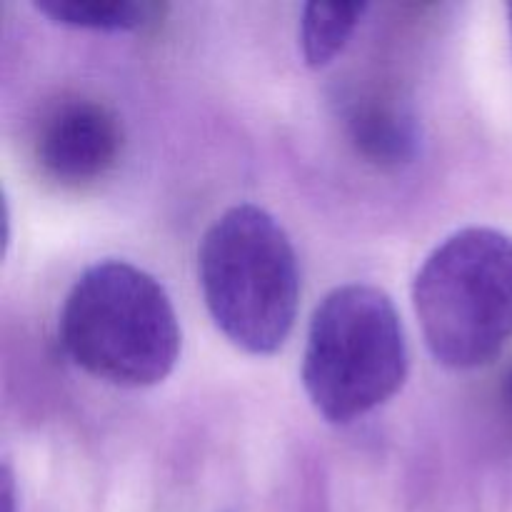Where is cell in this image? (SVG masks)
<instances>
[{
  "label": "cell",
  "mask_w": 512,
  "mask_h": 512,
  "mask_svg": "<svg viewBox=\"0 0 512 512\" xmlns=\"http://www.w3.org/2000/svg\"><path fill=\"white\" fill-rule=\"evenodd\" d=\"M58 333L78 368L118 388L163 383L183 345L170 295L125 260H100L80 273L60 310Z\"/></svg>",
  "instance_id": "6da1fadb"
},
{
  "label": "cell",
  "mask_w": 512,
  "mask_h": 512,
  "mask_svg": "<svg viewBox=\"0 0 512 512\" xmlns=\"http://www.w3.org/2000/svg\"><path fill=\"white\" fill-rule=\"evenodd\" d=\"M198 278L220 333L250 355H273L293 333L300 303L298 255L260 205L225 210L198 248Z\"/></svg>",
  "instance_id": "7a4b0ae2"
},
{
  "label": "cell",
  "mask_w": 512,
  "mask_h": 512,
  "mask_svg": "<svg viewBox=\"0 0 512 512\" xmlns=\"http://www.w3.org/2000/svg\"><path fill=\"white\" fill-rule=\"evenodd\" d=\"M410 353L393 298L368 283L330 290L310 318L303 388L328 423L348 425L388 403L408 378Z\"/></svg>",
  "instance_id": "3957f363"
},
{
  "label": "cell",
  "mask_w": 512,
  "mask_h": 512,
  "mask_svg": "<svg viewBox=\"0 0 512 512\" xmlns=\"http://www.w3.org/2000/svg\"><path fill=\"white\" fill-rule=\"evenodd\" d=\"M425 345L440 365L473 370L512 340V238L463 228L425 258L413 283Z\"/></svg>",
  "instance_id": "277c9868"
},
{
  "label": "cell",
  "mask_w": 512,
  "mask_h": 512,
  "mask_svg": "<svg viewBox=\"0 0 512 512\" xmlns=\"http://www.w3.org/2000/svg\"><path fill=\"white\" fill-rule=\"evenodd\" d=\"M123 128L110 108L75 98L55 105L40 123L35 160L48 178L85 185L103 178L120 158Z\"/></svg>",
  "instance_id": "5b68a950"
},
{
  "label": "cell",
  "mask_w": 512,
  "mask_h": 512,
  "mask_svg": "<svg viewBox=\"0 0 512 512\" xmlns=\"http://www.w3.org/2000/svg\"><path fill=\"white\" fill-rule=\"evenodd\" d=\"M350 140L363 158L383 168L410 163L418 153V125L408 110L385 100H363L348 115Z\"/></svg>",
  "instance_id": "8992f818"
},
{
  "label": "cell",
  "mask_w": 512,
  "mask_h": 512,
  "mask_svg": "<svg viewBox=\"0 0 512 512\" xmlns=\"http://www.w3.org/2000/svg\"><path fill=\"white\" fill-rule=\"evenodd\" d=\"M368 3H305L300 15V53L308 68H325L348 45Z\"/></svg>",
  "instance_id": "52a82bcc"
},
{
  "label": "cell",
  "mask_w": 512,
  "mask_h": 512,
  "mask_svg": "<svg viewBox=\"0 0 512 512\" xmlns=\"http://www.w3.org/2000/svg\"><path fill=\"white\" fill-rule=\"evenodd\" d=\"M35 10L68 28L125 33L153 23L158 5L135 0H35Z\"/></svg>",
  "instance_id": "ba28073f"
},
{
  "label": "cell",
  "mask_w": 512,
  "mask_h": 512,
  "mask_svg": "<svg viewBox=\"0 0 512 512\" xmlns=\"http://www.w3.org/2000/svg\"><path fill=\"white\" fill-rule=\"evenodd\" d=\"M0 480H3V483H0V512H15V488L8 465L3 468V478Z\"/></svg>",
  "instance_id": "9c48e42d"
},
{
  "label": "cell",
  "mask_w": 512,
  "mask_h": 512,
  "mask_svg": "<svg viewBox=\"0 0 512 512\" xmlns=\"http://www.w3.org/2000/svg\"><path fill=\"white\" fill-rule=\"evenodd\" d=\"M500 398H503L505 410H508V415H510V420H512V368L508 370V375H505L503 388H500Z\"/></svg>",
  "instance_id": "30bf717a"
},
{
  "label": "cell",
  "mask_w": 512,
  "mask_h": 512,
  "mask_svg": "<svg viewBox=\"0 0 512 512\" xmlns=\"http://www.w3.org/2000/svg\"><path fill=\"white\" fill-rule=\"evenodd\" d=\"M508 18H510V35H512V3L508 5Z\"/></svg>",
  "instance_id": "8fae6325"
}]
</instances>
